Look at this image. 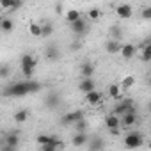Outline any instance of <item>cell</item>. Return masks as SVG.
<instances>
[{
	"label": "cell",
	"instance_id": "1",
	"mask_svg": "<svg viewBox=\"0 0 151 151\" xmlns=\"http://www.w3.org/2000/svg\"><path fill=\"white\" fill-rule=\"evenodd\" d=\"M39 89H41V84H37L30 78H25L23 82H14L9 87H6L4 94L11 96V98H22V96H27V94H34Z\"/></svg>",
	"mask_w": 151,
	"mask_h": 151
},
{
	"label": "cell",
	"instance_id": "2",
	"mask_svg": "<svg viewBox=\"0 0 151 151\" xmlns=\"http://www.w3.org/2000/svg\"><path fill=\"white\" fill-rule=\"evenodd\" d=\"M22 73H23V77L25 78H32L34 77V69L37 66V59L30 53H23L22 55Z\"/></svg>",
	"mask_w": 151,
	"mask_h": 151
},
{
	"label": "cell",
	"instance_id": "3",
	"mask_svg": "<svg viewBox=\"0 0 151 151\" xmlns=\"http://www.w3.org/2000/svg\"><path fill=\"white\" fill-rule=\"evenodd\" d=\"M144 144V133L142 132H130L124 135V147L128 149H137Z\"/></svg>",
	"mask_w": 151,
	"mask_h": 151
},
{
	"label": "cell",
	"instance_id": "4",
	"mask_svg": "<svg viewBox=\"0 0 151 151\" xmlns=\"http://www.w3.org/2000/svg\"><path fill=\"white\" fill-rule=\"evenodd\" d=\"M60 103H62V98H60L59 93H48V94L45 96V107H46V109L55 110V109L60 107Z\"/></svg>",
	"mask_w": 151,
	"mask_h": 151
},
{
	"label": "cell",
	"instance_id": "5",
	"mask_svg": "<svg viewBox=\"0 0 151 151\" xmlns=\"http://www.w3.org/2000/svg\"><path fill=\"white\" fill-rule=\"evenodd\" d=\"M80 117H84V112L82 110H73V112H68L60 117V123L64 126H69V124H75V121H78Z\"/></svg>",
	"mask_w": 151,
	"mask_h": 151
},
{
	"label": "cell",
	"instance_id": "6",
	"mask_svg": "<svg viewBox=\"0 0 151 151\" xmlns=\"http://www.w3.org/2000/svg\"><path fill=\"white\" fill-rule=\"evenodd\" d=\"M135 123H137L135 110H130V112H124L119 116V126H133Z\"/></svg>",
	"mask_w": 151,
	"mask_h": 151
},
{
	"label": "cell",
	"instance_id": "7",
	"mask_svg": "<svg viewBox=\"0 0 151 151\" xmlns=\"http://www.w3.org/2000/svg\"><path fill=\"white\" fill-rule=\"evenodd\" d=\"M69 27H71V30L77 34V36H84L86 32H87V23H86V20L84 18H78V20H75L73 23H69Z\"/></svg>",
	"mask_w": 151,
	"mask_h": 151
},
{
	"label": "cell",
	"instance_id": "8",
	"mask_svg": "<svg viewBox=\"0 0 151 151\" xmlns=\"http://www.w3.org/2000/svg\"><path fill=\"white\" fill-rule=\"evenodd\" d=\"M116 14H117L121 20H130V18L133 16V9H132L130 4H119V6L116 7Z\"/></svg>",
	"mask_w": 151,
	"mask_h": 151
},
{
	"label": "cell",
	"instance_id": "9",
	"mask_svg": "<svg viewBox=\"0 0 151 151\" xmlns=\"http://www.w3.org/2000/svg\"><path fill=\"white\" fill-rule=\"evenodd\" d=\"M78 89L86 94V93H89V91H93V89H96V82L93 80V77H86V78H82L80 80V84H78Z\"/></svg>",
	"mask_w": 151,
	"mask_h": 151
},
{
	"label": "cell",
	"instance_id": "10",
	"mask_svg": "<svg viewBox=\"0 0 151 151\" xmlns=\"http://www.w3.org/2000/svg\"><path fill=\"white\" fill-rule=\"evenodd\" d=\"M130 110H133V103L130 100H123L114 107V114H117V116H121L124 112H130Z\"/></svg>",
	"mask_w": 151,
	"mask_h": 151
},
{
	"label": "cell",
	"instance_id": "11",
	"mask_svg": "<svg viewBox=\"0 0 151 151\" xmlns=\"http://www.w3.org/2000/svg\"><path fill=\"white\" fill-rule=\"evenodd\" d=\"M119 53L123 55V59H132L135 53H137V46L132 45V43H126V45H121V50Z\"/></svg>",
	"mask_w": 151,
	"mask_h": 151
},
{
	"label": "cell",
	"instance_id": "12",
	"mask_svg": "<svg viewBox=\"0 0 151 151\" xmlns=\"http://www.w3.org/2000/svg\"><path fill=\"white\" fill-rule=\"evenodd\" d=\"M101 98H103V94H101L100 91H96V89L86 93V101H87L89 105H98V103L101 101Z\"/></svg>",
	"mask_w": 151,
	"mask_h": 151
},
{
	"label": "cell",
	"instance_id": "13",
	"mask_svg": "<svg viewBox=\"0 0 151 151\" xmlns=\"http://www.w3.org/2000/svg\"><path fill=\"white\" fill-rule=\"evenodd\" d=\"M45 55H46V59H48V60H52V62H57V60L60 59V52H59V48H57L55 45H52V46H46V50H45Z\"/></svg>",
	"mask_w": 151,
	"mask_h": 151
},
{
	"label": "cell",
	"instance_id": "14",
	"mask_svg": "<svg viewBox=\"0 0 151 151\" xmlns=\"http://www.w3.org/2000/svg\"><path fill=\"white\" fill-rule=\"evenodd\" d=\"M105 50H107V53L116 55V53H119V50H121V43H119L117 39H109V41L105 43Z\"/></svg>",
	"mask_w": 151,
	"mask_h": 151
},
{
	"label": "cell",
	"instance_id": "15",
	"mask_svg": "<svg viewBox=\"0 0 151 151\" xmlns=\"http://www.w3.org/2000/svg\"><path fill=\"white\" fill-rule=\"evenodd\" d=\"M94 71H96V66H94L93 62H84V64L80 66V75H82L84 78H86V77H93Z\"/></svg>",
	"mask_w": 151,
	"mask_h": 151
},
{
	"label": "cell",
	"instance_id": "16",
	"mask_svg": "<svg viewBox=\"0 0 151 151\" xmlns=\"http://www.w3.org/2000/svg\"><path fill=\"white\" fill-rule=\"evenodd\" d=\"M86 146H89L91 149H94V151H96V149H103V147H105V142H103V139H101V137H89Z\"/></svg>",
	"mask_w": 151,
	"mask_h": 151
},
{
	"label": "cell",
	"instance_id": "17",
	"mask_svg": "<svg viewBox=\"0 0 151 151\" xmlns=\"http://www.w3.org/2000/svg\"><path fill=\"white\" fill-rule=\"evenodd\" d=\"M87 135H86V132H77V135L73 137V146H77V147H82V146H86L87 144Z\"/></svg>",
	"mask_w": 151,
	"mask_h": 151
},
{
	"label": "cell",
	"instance_id": "18",
	"mask_svg": "<svg viewBox=\"0 0 151 151\" xmlns=\"http://www.w3.org/2000/svg\"><path fill=\"white\" fill-rule=\"evenodd\" d=\"M123 27H119V25H112V27H109V37L110 39H121L123 37Z\"/></svg>",
	"mask_w": 151,
	"mask_h": 151
},
{
	"label": "cell",
	"instance_id": "19",
	"mask_svg": "<svg viewBox=\"0 0 151 151\" xmlns=\"http://www.w3.org/2000/svg\"><path fill=\"white\" fill-rule=\"evenodd\" d=\"M107 93H109L110 98L121 100V86H119V84H110V86L107 87Z\"/></svg>",
	"mask_w": 151,
	"mask_h": 151
},
{
	"label": "cell",
	"instance_id": "20",
	"mask_svg": "<svg viewBox=\"0 0 151 151\" xmlns=\"http://www.w3.org/2000/svg\"><path fill=\"white\" fill-rule=\"evenodd\" d=\"M13 29H14V22L11 18H2L0 20V30L2 32L9 34V32H13Z\"/></svg>",
	"mask_w": 151,
	"mask_h": 151
},
{
	"label": "cell",
	"instance_id": "21",
	"mask_svg": "<svg viewBox=\"0 0 151 151\" xmlns=\"http://www.w3.org/2000/svg\"><path fill=\"white\" fill-rule=\"evenodd\" d=\"M64 18H66V22H68V23H73L75 20L82 18V13H80V9H69V11H66Z\"/></svg>",
	"mask_w": 151,
	"mask_h": 151
},
{
	"label": "cell",
	"instance_id": "22",
	"mask_svg": "<svg viewBox=\"0 0 151 151\" xmlns=\"http://www.w3.org/2000/svg\"><path fill=\"white\" fill-rule=\"evenodd\" d=\"M105 126L107 128H117L119 126V116L117 114H109L107 117H105Z\"/></svg>",
	"mask_w": 151,
	"mask_h": 151
},
{
	"label": "cell",
	"instance_id": "23",
	"mask_svg": "<svg viewBox=\"0 0 151 151\" xmlns=\"http://www.w3.org/2000/svg\"><path fill=\"white\" fill-rule=\"evenodd\" d=\"M18 144H20V139H18L16 133H9V135L6 137V147L14 149V147H18Z\"/></svg>",
	"mask_w": 151,
	"mask_h": 151
},
{
	"label": "cell",
	"instance_id": "24",
	"mask_svg": "<svg viewBox=\"0 0 151 151\" xmlns=\"http://www.w3.org/2000/svg\"><path fill=\"white\" fill-rule=\"evenodd\" d=\"M27 119H29V110L27 109H20V110H16L14 112V121L16 123H27Z\"/></svg>",
	"mask_w": 151,
	"mask_h": 151
},
{
	"label": "cell",
	"instance_id": "25",
	"mask_svg": "<svg viewBox=\"0 0 151 151\" xmlns=\"http://www.w3.org/2000/svg\"><path fill=\"white\" fill-rule=\"evenodd\" d=\"M52 34H53V25L48 22L41 23V37H50Z\"/></svg>",
	"mask_w": 151,
	"mask_h": 151
},
{
	"label": "cell",
	"instance_id": "26",
	"mask_svg": "<svg viewBox=\"0 0 151 151\" xmlns=\"http://www.w3.org/2000/svg\"><path fill=\"white\" fill-rule=\"evenodd\" d=\"M142 60L144 62H149L151 60V43L146 41L144 46H142Z\"/></svg>",
	"mask_w": 151,
	"mask_h": 151
},
{
	"label": "cell",
	"instance_id": "27",
	"mask_svg": "<svg viewBox=\"0 0 151 151\" xmlns=\"http://www.w3.org/2000/svg\"><path fill=\"white\" fill-rule=\"evenodd\" d=\"M29 32H30V36H34V37H41V23H30L29 25Z\"/></svg>",
	"mask_w": 151,
	"mask_h": 151
},
{
	"label": "cell",
	"instance_id": "28",
	"mask_svg": "<svg viewBox=\"0 0 151 151\" xmlns=\"http://www.w3.org/2000/svg\"><path fill=\"white\" fill-rule=\"evenodd\" d=\"M9 75H11V66L0 64V78H9Z\"/></svg>",
	"mask_w": 151,
	"mask_h": 151
},
{
	"label": "cell",
	"instance_id": "29",
	"mask_svg": "<svg viewBox=\"0 0 151 151\" xmlns=\"http://www.w3.org/2000/svg\"><path fill=\"white\" fill-rule=\"evenodd\" d=\"M53 139H55V135H45V133H41V135L36 137V140H37L39 146H43V144H46V142H50V140H53Z\"/></svg>",
	"mask_w": 151,
	"mask_h": 151
},
{
	"label": "cell",
	"instance_id": "30",
	"mask_svg": "<svg viewBox=\"0 0 151 151\" xmlns=\"http://www.w3.org/2000/svg\"><path fill=\"white\" fill-rule=\"evenodd\" d=\"M133 84H135V78L133 77H124L123 82H121V89H130Z\"/></svg>",
	"mask_w": 151,
	"mask_h": 151
},
{
	"label": "cell",
	"instance_id": "31",
	"mask_svg": "<svg viewBox=\"0 0 151 151\" xmlns=\"http://www.w3.org/2000/svg\"><path fill=\"white\" fill-rule=\"evenodd\" d=\"M86 126H87V123H86L84 117H80L78 121H75V128H77V132H86Z\"/></svg>",
	"mask_w": 151,
	"mask_h": 151
},
{
	"label": "cell",
	"instance_id": "32",
	"mask_svg": "<svg viewBox=\"0 0 151 151\" xmlns=\"http://www.w3.org/2000/svg\"><path fill=\"white\" fill-rule=\"evenodd\" d=\"M14 4V0H0V6H2V11H9Z\"/></svg>",
	"mask_w": 151,
	"mask_h": 151
},
{
	"label": "cell",
	"instance_id": "33",
	"mask_svg": "<svg viewBox=\"0 0 151 151\" xmlns=\"http://www.w3.org/2000/svg\"><path fill=\"white\" fill-rule=\"evenodd\" d=\"M100 14H101V13H100V9H96V7L89 11V18H91V20H98V18H100Z\"/></svg>",
	"mask_w": 151,
	"mask_h": 151
},
{
	"label": "cell",
	"instance_id": "34",
	"mask_svg": "<svg viewBox=\"0 0 151 151\" xmlns=\"http://www.w3.org/2000/svg\"><path fill=\"white\" fill-rule=\"evenodd\" d=\"M80 46H82V43H80V37L75 41V43H71V46H69V50L71 52H77V50H80Z\"/></svg>",
	"mask_w": 151,
	"mask_h": 151
},
{
	"label": "cell",
	"instance_id": "35",
	"mask_svg": "<svg viewBox=\"0 0 151 151\" xmlns=\"http://www.w3.org/2000/svg\"><path fill=\"white\" fill-rule=\"evenodd\" d=\"M22 4H23L22 0H14V4H13V7L9 9V13H14V11H18V9L22 7Z\"/></svg>",
	"mask_w": 151,
	"mask_h": 151
},
{
	"label": "cell",
	"instance_id": "36",
	"mask_svg": "<svg viewBox=\"0 0 151 151\" xmlns=\"http://www.w3.org/2000/svg\"><path fill=\"white\" fill-rule=\"evenodd\" d=\"M142 18L144 20H151V9L149 7H144L142 9Z\"/></svg>",
	"mask_w": 151,
	"mask_h": 151
},
{
	"label": "cell",
	"instance_id": "37",
	"mask_svg": "<svg viewBox=\"0 0 151 151\" xmlns=\"http://www.w3.org/2000/svg\"><path fill=\"white\" fill-rule=\"evenodd\" d=\"M109 132H110V135H119V126L117 128H109Z\"/></svg>",
	"mask_w": 151,
	"mask_h": 151
},
{
	"label": "cell",
	"instance_id": "38",
	"mask_svg": "<svg viewBox=\"0 0 151 151\" xmlns=\"http://www.w3.org/2000/svg\"><path fill=\"white\" fill-rule=\"evenodd\" d=\"M55 13H62V6H60V4H57V7H55Z\"/></svg>",
	"mask_w": 151,
	"mask_h": 151
},
{
	"label": "cell",
	"instance_id": "39",
	"mask_svg": "<svg viewBox=\"0 0 151 151\" xmlns=\"http://www.w3.org/2000/svg\"><path fill=\"white\" fill-rule=\"evenodd\" d=\"M0 11H2V6H0Z\"/></svg>",
	"mask_w": 151,
	"mask_h": 151
}]
</instances>
